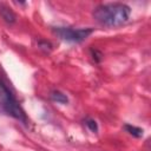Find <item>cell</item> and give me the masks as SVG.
I'll use <instances>...</instances> for the list:
<instances>
[{"mask_svg": "<svg viewBox=\"0 0 151 151\" xmlns=\"http://www.w3.org/2000/svg\"><path fill=\"white\" fill-rule=\"evenodd\" d=\"M39 47H40L41 50L50 51V50H51V47H52V45H51L50 42H47V41H39Z\"/></svg>", "mask_w": 151, "mask_h": 151, "instance_id": "cell-9", "label": "cell"}, {"mask_svg": "<svg viewBox=\"0 0 151 151\" xmlns=\"http://www.w3.org/2000/svg\"><path fill=\"white\" fill-rule=\"evenodd\" d=\"M131 15V8L123 2H109L96 7L94 20L105 27H118L124 25Z\"/></svg>", "mask_w": 151, "mask_h": 151, "instance_id": "cell-1", "label": "cell"}, {"mask_svg": "<svg viewBox=\"0 0 151 151\" xmlns=\"http://www.w3.org/2000/svg\"><path fill=\"white\" fill-rule=\"evenodd\" d=\"M91 54H92V58H93V60L96 61V63H99L101 59H103V54H101V52L100 51H98V50H91Z\"/></svg>", "mask_w": 151, "mask_h": 151, "instance_id": "cell-8", "label": "cell"}, {"mask_svg": "<svg viewBox=\"0 0 151 151\" xmlns=\"http://www.w3.org/2000/svg\"><path fill=\"white\" fill-rule=\"evenodd\" d=\"M51 99L54 101V103H59V104H67L68 103V98L65 93H63L61 91H58V90H54L51 92L50 94Z\"/></svg>", "mask_w": 151, "mask_h": 151, "instance_id": "cell-5", "label": "cell"}, {"mask_svg": "<svg viewBox=\"0 0 151 151\" xmlns=\"http://www.w3.org/2000/svg\"><path fill=\"white\" fill-rule=\"evenodd\" d=\"M124 130L129 134H131V136H133L136 138H140L144 134V130L142 127H138V126H134V125H131V124H125L124 125Z\"/></svg>", "mask_w": 151, "mask_h": 151, "instance_id": "cell-6", "label": "cell"}, {"mask_svg": "<svg viewBox=\"0 0 151 151\" xmlns=\"http://www.w3.org/2000/svg\"><path fill=\"white\" fill-rule=\"evenodd\" d=\"M0 15L9 25H13L17 21V17L13 13V11L11 8H8V7H6L5 5H0Z\"/></svg>", "mask_w": 151, "mask_h": 151, "instance_id": "cell-4", "label": "cell"}, {"mask_svg": "<svg viewBox=\"0 0 151 151\" xmlns=\"http://www.w3.org/2000/svg\"><path fill=\"white\" fill-rule=\"evenodd\" d=\"M85 125H86V127H87L91 132H94V133L98 132V124H97V122H96L94 119H92V118H86V119H85Z\"/></svg>", "mask_w": 151, "mask_h": 151, "instance_id": "cell-7", "label": "cell"}, {"mask_svg": "<svg viewBox=\"0 0 151 151\" xmlns=\"http://www.w3.org/2000/svg\"><path fill=\"white\" fill-rule=\"evenodd\" d=\"M0 112L21 122L22 124H27L28 122L25 111L22 110L15 96L12 93V91L9 90V87L7 86L6 81L2 79L1 76H0Z\"/></svg>", "mask_w": 151, "mask_h": 151, "instance_id": "cell-2", "label": "cell"}, {"mask_svg": "<svg viewBox=\"0 0 151 151\" xmlns=\"http://www.w3.org/2000/svg\"><path fill=\"white\" fill-rule=\"evenodd\" d=\"M92 27H80V28H74V27H53V32L63 40L68 41V42H83L86 40L92 33H93Z\"/></svg>", "mask_w": 151, "mask_h": 151, "instance_id": "cell-3", "label": "cell"}]
</instances>
